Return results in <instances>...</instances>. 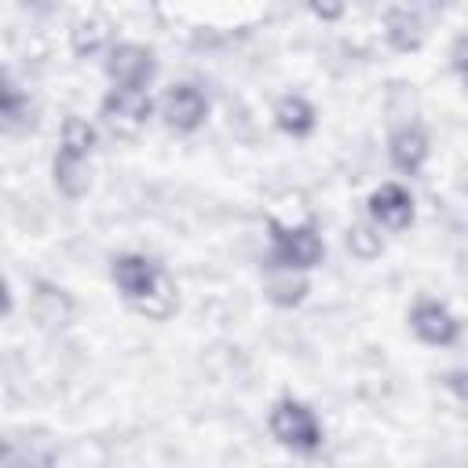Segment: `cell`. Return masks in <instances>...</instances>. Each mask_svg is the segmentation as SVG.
<instances>
[{
	"instance_id": "cell-1",
	"label": "cell",
	"mask_w": 468,
	"mask_h": 468,
	"mask_svg": "<svg viewBox=\"0 0 468 468\" xmlns=\"http://www.w3.org/2000/svg\"><path fill=\"white\" fill-rule=\"evenodd\" d=\"M113 278L121 292L150 318H168L176 307V289L165 278V271L146 256H121L113 263Z\"/></svg>"
},
{
	"instance_id": "cell-2",
	"label": "cell",
	"mask_w": 468,
	"mask_h": 468,
	"mask_svg": "<svg viewBox=\"0 0 468 468\" xmlns=\"http://www.w3.org/2000/svg\"><path fill=\"white\" fill-rule=\"evenodd\" d=\"M271 431L278 442L292 446V450H314L322 442V431H318V420L314 413L296 402V399H282L271 413Z\"/></svg>"
},
{
	"instance_id": "cell-3",
	"label": "cell",
	"mask_w": 468,
	"mask_h": 468,
	"mask_svg": "<svg viewBox=\"0 0 468 468\" xmlns=\"http://www.w3.org/2000/svg\"><path fill=\"white\" fill-rule=\"evenodd\" d=\"M271 238H274V252H271V263H278V267H314L318 260H322V238L311 230V227H296V230H289V227H278V223H271Z\"/></svg>"
},
{
	"instance_id": "cell-4",
	"label": "cell",
	"mask_w": 468,
	"mask_h": 468,
	"mask_svg": "<svg viewBox=\"0 0 468 468\" xmlns=\"http://www.w3.org/2000/svg\"><path fill=\"white\" fill-rule=\"evenodd\" d=\"M102 117L117 135H135L143 128V121L150 117L146 88H113L102 102Z\"/></svg>"
},
{
	"instance_id": "cell-5",
	"label": "cell",
	"mask_w": 468,
	"mask_h": 468,
	"mask_svg": "<svg viewBox=\"0 0 468 468\" xmlns=\"http://www.w3.org/2000/svg\"><path fill=\"white\" fill-rule=\"evenodd\" d=\"M106 73L113 77L117 88H146V80L154 77V55L146 48L135 44H121L110 51Z\"/></svg>"
},
{
	"instance_id": "cell-6",
	"label": "cell",
	"mask_w": 468,
	"mask_h": 468,
	"mask_svg": "<svg viewBox=\"0 0 468 468\" xmlns=\"http://www.w3.org/2000/svg\"><path fill=\"white\" fill-rule=\"evenodd\" d=\"M369 212H373V219H377L380 227L402 230V227H410V219H413V201H410V194H406L402 186L388 183V186H380V190L369 197Z\"/></svg>"
},
{
	"instance_id": "cell-7",
	"label": "cell",
	"mask_w": 468,
	"mask_h": 468,
	"mask_svg": "<svg viewBox=\"0 0 468 468\" xmlns=\"http://www.w3.org/2000/svg\"><path fill=\"white\" fill-rule=\"evenodd\" d=\"M205 95L197 91V88H190V84H179V88H172L168 95H165V117H168V124L172 128H179V132H190V128H197L201 121H205Z\"/></svg>"
},
{
	"instance_id": "cell-8",
	"label": "cell",
	"mask_w": 468,
	"mask_h": 468,
	"mask_svg": "<svg viewBox=\"0 0 468 468\" xmlns=\"http://www.w3.org/2000/svg\"><path fill=\"white\" fill-rule=\"evenodd\" d=\"M413 329H417V336L428 340V344H450V340L457 336L453 314H450L446 307H439V303H420V307L413 311Z\"/></svg>"
},
{
	"instance_id": "cell-9",
	"label": "cell",
	"mask_w": 468,
	"mask_h": 468,
	"mask_svg": "<svg viewBox=\"0 0 468 468\" xmlns=\"http://www.w3.org/2000/svg\"><path fill=\"white\" fill-rule=\"evenodd\" d=\"M424 154H428V139L417 128H402V132L391 135V161H395V168L417 172L424 165Z\"/></svg>"
},
{
	"instance_id": "cell-10",
	"label": "cell",
	"mask_w": 468,
	"mask_h": 468,
	"mask_svg": "<svg viewBox=\"0 0 468 468\" xmlns=\"http://www.w3.org/2000/svg\"><path fill=\"white\" fill-rule=\"evenodd\" d=\"M88 157H77V154H58L55 157V183L66 197H80L88 190Z\"/></svg>"
},
{
	"instance_id": "cell-11",
	"label": "cell",
	"mask_w": 468,
	"mask_h": 468,
	"mask_svg": "<svg viewBox=\"0 0 468 468\" xmlns=\"http://www.w3.org/2000/svg\"><path fill=\"white\" fill-rule=\"evenodd\" d=\"M274 117H278V128L289 132V135H307V132L314 128V110H311L300 95H285V99L278 102Z\"/></svg>"
},
{
	"instance_id": "cell-12",
	"label": "cell",
	"mask_w": 468,
	"mask_h": 468,
	"mask_svg": "<svg viewBox=\"0 0 468 468\" xmlns=\"http://www.w3.org/2000/svg\"><path fill=\"white\" fill-rule=\"evenodd\" d=\"M388 40H391V48H399V51L420 48V22H417V15L395 7V11L388 15Z\"/></svg>"
},
{
	"instance_id": "cell-13",
	"label": "cell",
	"mask_w": 468,
	"mask_h": 468,
	"mask_svg": "<svg viewBox=\"0 0 468 468\" xmlns=\"http://www.w3.org/2000/svg\"><path fill=\"white\" fill-rule=\"evenodd\" d=\"M91 146H95L91 124L80 121V117H66V121H62V150H66V154H77V157H88Z\"/></svg>"
},
{
	"instance_id": "cell-14",
	"label": "cell",
	"mask_w": 468,
	"mask_h": 468,
	"mask_svg": "<svg viewBox=\"0 0 468 468\" xmlns=\"http://www.w3.org/2000/svg\"><path fill=\"white\" fill-rule=\"evenodd\" d=\"M106 40H110V29H106V22H99V18H84V22H77V29H73V51H77V55H95Z\"/></svg>"
},
{
	"instance_id": "cell-15",
	"label": "cell",
	"mask_w": 468,
	"mask_h": 468,
	"mask_svg": "<svg viewBox=\"0 0 468 468\" xmlns=\"http://www.w3.org/2000/svg\"><path fill=\"white\" fill-rule=\"evenodd\" d=\"M4 124L7 128H18L22 124V117L29 113V102L22 99V91H18V84L11 80V77H4Z\"/></svg>"
},
{
	"instance_id": "cell-16",
	"label": "cell",
	"mask_w": 468,
	"mask_h": 468,
	"mask_svg": "<svg viewBox=\"0 0 468 468\" xmlns=\"http://www.w3.org/2000/svg\"><path fill=\"white\" fill-rule=\"evenodd\" d=\"M347 245H351L358 256H373V252H377V238H373L366 227H355L351 238H347Z\"/></svg>"
},
{
	"instance_id": "cell-17",
	"label": "cell",
	"mask_w": 468,
	"mask_h": 468,
	"mask_svg": "<svg viewBox=\"0 0 468 468\" xmlns=\"http://www.w3.org/2000/svg\"><path fill=\"white\" fill-rule=\"evenodd\" d=\"M307 4H311V11H314L318 18H325V22L340 18V11H344V4H340V0H307Z\"/></svg>"
},
{
	"instance_id": "cell-18",
	"label": "cell",
	"mask_w": 468,
	"mask_h": 468,
	"mask_svg": "<svg viewBox=\"0 0 468 468\" xmlns=\"http://www.w3.org/2000/svg\"><path fill=\"white\" fill-rule=\"evenodd\" d=\"M453 69L464 77V84H468V37H461L457 44H453Z\"/></svg>"
},
{
	"instance_id": "cell-19",
	"label": "cell",
	"mask_w": 468,
	"mask_h": 468,
	"mask_svg": "<svg viewBox=\"0 0 468 468\" xmlns=\"http://www.w3.org/2000/svg\"><path fill=\"white\" fill-rule=\"evenodd\" d=\"M446 384H450L457 395H464V399H468V373H450V377H446Z\"/></svg>"
}]
</instances>
